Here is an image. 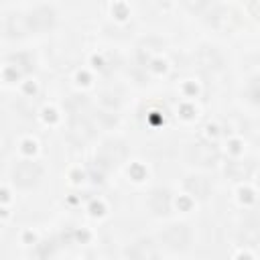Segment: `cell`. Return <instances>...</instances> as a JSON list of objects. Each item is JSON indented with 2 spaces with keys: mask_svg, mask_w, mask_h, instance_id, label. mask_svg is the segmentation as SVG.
Here are the masks:
<instances>
[{
  "mask_svg": "<svg viewBox=\"0 0 260 260\" xmlns=\"http://www.w3.org/2000/svg\"><path fill=\"white\" fill-rule=\"evenodd\" d=\"M39 177H41V169H39L37 165H32V162H22V165H18L16 171H14V181H16L18 185H22V187L32 185Z\"/></svg>",
  "mask_w": 260,
  "mask_h": 260,
  "instance_id": "obj_1",
  "label": "cell"
},
{
  "mask_svg": "<svg viewBox=\"0 0 260 260\" xmlns=\"http://www.w3.org/2000/svg\"><path fill=\"white\" fill-rule=\"evenodd\" d=\"M162 240L173 246V248H179V246H185L187 240H189V232L185 230V225H171L165 234H162Z\"/></svg>",
  "mask_w": 260,
  "mask_h": 260,
  "instance_id": "obj_2",
  "label": "cell"
},
{
  "mask_svg": "<svg viewBox=\"0 0 260 260\" xmlns=\"http://www.w3.org/2000/svg\"><path fill=\"white\" fill-rule=\"evenodd\" d=\"M28 24L35 28V30H43V28H49L53 24V12L49 8H37L30 12L28 16Z\"/></svg>",
  "mask_w": 260,
  "mask_h": 260,
  "instance_id": "obj_3",
  "label": "cell"
},
{
  "mask_svg": "<svg viewBox=\"0 0 260 260\" xmlns=\"http://www.w3.org/2000/svg\"><path fill=\"white\" fill-rule=\"evenodd\" d=\"M193 154H195V162H199V165H209V162H213L215 158H217V150L215 148H211L209 144H195L193 148Z\"/></svg>",
  "mask_w": 260,
  "mask_h": 260,
  "instance_id": "obj_4",
  "label": "cell"
}]
</instances>
